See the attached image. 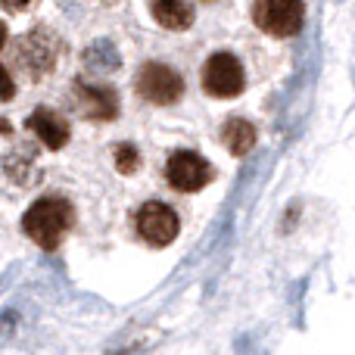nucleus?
Wrapping results in <instances>:
<instances>
[{"mask_svg":"<svg viewBox=\"0 0 355 355\" xmlns=\"http://www.w3.org/2000/svg\"><path fill=\"white\" fill-rule=\"evenodd\" d=\"M72 202L62 196H41L37 202H31L28 212L22 215V231L35 240L44 250L60 246V240L66 237V231L72 227Z\"/></svg>","mask_w":355,"mask_h":355,"instance_id":"1","label":"nucleus"},{"mask_svg":"<svg viewBox=\"0 0 355 355\" xmlns=\"http://www.w3.org/2000/svg\"><path fill=\"white\" fill-rule=\"evenodd\" d=\"M16 60L28 78H44L56 69L60 60V37L47 28H31L25 37L16 44Z\"/></svg>","mask_w":355,"mask_h":355,"instance_id":"2","label":"nucleus"},{"mask_svg":"<svg viewBox=\"0 0 355 355\" xmlns=\"http://www.w3.org/2000/svg\"><path fill=\"white\" fill-rule=\"evenodd\" d=\"M306 6L302 0H256L252 3V22L271 37H293L302 28Z\"/></svg>","mask_w":355,"mask_h":355,"instance_id":"3","label":"nucleus"},{"mask_svg":"<svg viewBox=\"0 0 355 355\" xmlns=\"http://www.w3.org/2000/svg\"><path fill=\"white\" fill-rule=\"evenodd\" d=\"M135 85H137V94H141L147 103H156V106H172L184 94L181 75H178L172 66H162V62H147V66H141Z\"/></svg>","mask_w":355,"mask_h":355,"instance_id":"4","label":"nucleus"},{"mask_svg":"<svg viewBox=\"0 0 355 355\" xmlns=\"http://www.w3.org/2000/svg\"><path fill=\"white\" fill-rule=\"evenodd\" d=\"M246 78H243V66H240V60L234 53H212L206 60V66H202V87H206V94H212V97H237L240 91H243Z\"/></svg>","mask_w":355,"mask_h":355,"instance_id":"5","label":"nucleus"},{"mask_svg":"<svg viewBox=\"0 0 355 355\" xmlns=\"http://www.w3.org/2000/svg\"><path fill=\"white\" fill-rule=\"evenodd\" d=\"M166 178L175 190H181V193H196V190H202L215 178V168L209 166L200 153L178 150V153H172L166 162Z\"/></svg>","mask_w":355,"mask_h":355,"instance_id":"6","label":"nucleus"},{"mask_svg":"<svg viewBox=\"0 0 355 355\" xmlns=\"http://www.w3.org/2000/svg\"><path fill=\"white\" fill-rule=\"evenodd\" d=\"M181 231V221H178V212L172 206L159 200H150L141 206L137 212V234L141 240H147L150 246H168Z\"/></svg>","mask_w":355,"mask_h":355,"instance_id":"7","label":"nucleus"},{"mask_svg":"<svg viewBox=\"0 0 355 355\" xmlns=\"http://www.w3.org/2000/svg\"><path fill=\"white\" fill-rule=\"evenodd\" d=\"M75 103L87 119L110 122L119 116V97L110 85H91V81H75Z\"/></svg>","mask_w":355,"mask_h":355,"instance_id":"8","label":"nucleus"},{"mask_svg":"<svg viewBox=\"0 0 355 355\" xmlns=\"http://www.w3.org/2000/svg\"><path fill=\"white\" fill-rule=\"evenodd\" d=\"M28 131L47 150H62L69 141V122L60 116V112L47 110V106H37V110L28 116Z\"/></svg>","mask_w":355,"mask_h":355,"instance_id":"9","label":"nucleus"},{"mask_svg":"<svg viewBox=\"0 0 355 355\" xmlns=\"http://www.w3.org/2000/svg\"><path fill=\"white\" fill-rule=\"evenodd\" d=\"M150 12L168 31H184L193 22V6L187 0H150Z\"/></svg>","mask_w":355,"mask_h":355,"instance_id":"10","label":"nucleus"},{"mask_svg":"<svg viewBox=\"0 0 355 355\" xmlns=\"http://www.w3.org/2000/svg\"><path fill=\"white\" fill-rule=\"evenodd\" d=\"M221 141L234 156H246L256 147V128L246 119H227L225 128H221Z\"/></svg>","mask_w":355,"mask_h":355,"instance_id":"11","label":"nucleus"},{"mask_svg":"<svg viewBox=\"0 0 355 355\" xmlns=\"http://www.w3.org/2000/svg\"><path fill=\"white\" fill-rule=\"evenodd\" d=\"M137 166H141V156H137V150L131 147V144H122V147L116 150V168L125 175L137 172Z\"/></svg>","mask_w":355,"mask_h":355,"instance_id":"12","label":"nucleus"},{"mask_svg":"<svg viewBox=\"0 0 355 355\" xmlns=\"http://www.w3.org/2000/svg\"><path fill=\"white\" fill-rule=\"evenodd\" d=\"M37 0H3V10L6 12H25V10H31Z\"/></svg>","mask_w":355,"mask_h":355,"instance_id":"13","label":"nucleus"},{"mask_svg":"<svg viewBox=\"0 0 355 355\" xmlns=\"http://www.w3.org/2000/svg\"><path fill=\"white\" fill-rule=\"evenodd\" d=\"M12 97V75H10V66H3V100Z\"/></svg>","mask_w":355,"mask_h":355,"instance_id":"14","label":"nucleus"},{"mask_svg":"<svg viewBox=\"0 0 355 355\" xmlns=\"http://www.w3.org/2000/svg\"><path fill=\"white\" fill-rule=\"evenodd\" d=\"M202 3H212V0H202Z\"/></svg>","mask_w":355,"mask_h":355,"instance_id":"15","label":"nucleus"}]
</instances>
